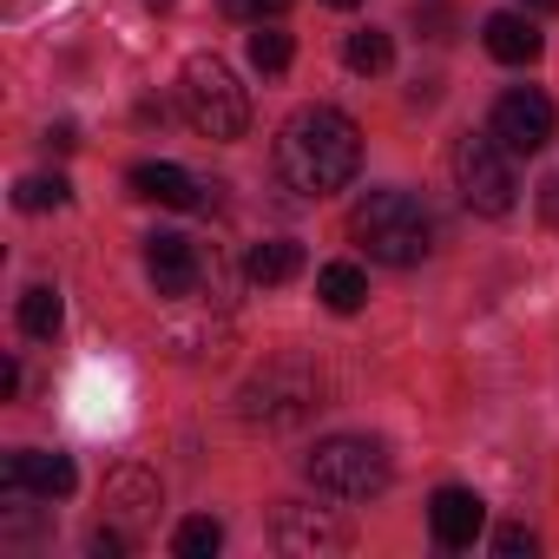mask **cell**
I'll use <instances>...</instances> for the list:
<instances>
[{"mask_svg": "<svg viewBox=\"0 0 559 559\" xmlns=\"http://www.w3.org/2000/svg\"><path fill=\"white\" fill-rule=\"evenodd\" d=\"M349 237L389 270H408V263H421L435 250V224H428L421 198H408V191H369L349 211Z\"/></svg>", "mask_w": 559, "mask_h": 559, "instance_id": "2", "label": "cell"}, {"mask_svg": "<svg viewBox=\"0 0 559 559\" xmlns=\"http://www.w3.org/2000/svg\"><path fill=\"white\" fill-rule=\"evenodd\" d=\"M428 526H435V539L441 546H474L480 539V526H487V500L474 493V487H435V500H428Z\"/></svg>", "mask_w": 559, "mask_h": 559, "instance_id": "9", "label": "cell"}, {"mask_svg": "<svg viewBox=\"0 0 559 559\" xmlns=\"http://www.w3.org/2000/svg\"><path fill=\"white\" fill-rule=\"evenodd\" d=\"M290 60H297L290 34H284V27H263V21H257V34H250V67H257V73H284Z\"/></svg>", "mask_w": 559, "mask_h": 559, "instance_id": "20", "label": "cell"}, {"mask_svg": "<svg viewBox=\"0 0 559 559\" xmlns=\"http://www.w3.org/2000/svg\"><path fill=\"white\" fill-rule=\"evenodd\" d=\"M243 270H250V284H290V276L304 270V243H290V237H263V243H250V257H243Z\"/></svg>", "mask_w": 559, "mask_h": 559, "instance_id": "14", "label": "cell"}, {"mask_svg": "<svg viewBox=\"0 0 559 559\" xmlns=\"http://www.w3.org/2000/svg\"><path fill=\"white\" fill-rule=\"evenodd\" d=\"M513 152L493 139V132H467L461 145H454V185H461V204L467 211H480V217H507L513 211V198H520V185H513V165H507Z\"/></svg>", "mask_w": 559, "mask_h": 559, "instance_id": "6", "label": "cell"}, {"mask_svg": "<svg viewBox=\"0 0 559 559\" xmlns=\"http://www.w3.org/2000/svg\"><path fill=\"white\" fill-rule=\"evenodd\" d=\"M145 8H171V0H145Z\"/></svg>", "mask_w": 559, "mask_h": 559, "instance_id": "28", "label": "cell"}, {"mask_svg": "<svg viewBox=\"0 0 559 559\" xmlns=\"http://www.w3.org/2000/svg\"><path fill=\"white\" fill-rule=\"evenodd\" d=\"M67 198H73L67 178H21V185H14V204H21V211H60Z\"/></svg>", "mask_w": 559, "mask_h": 559, "instance_id": "21", "label": "cell"}, {"mask_svg": "<svg viewBox=\"0 0 559 559\" xmlns=\"http://www.w3.org/2000/svg\"><path fill=\"white\" fill-rule=\"evenodd\" d=\"M145 270H152V290L178 304V297L198 290V243L191 237H152L145 243Z\"/></svg>", "mask_w": 559, "mask_h": 559, "instance_id": "10", "label": "cell"}, {"mask_svg": "<svg viewBox=\"0 0 559 559\" xmlns=\"http://www.w3.org/2000/svg\"><path fill=\"white\" fill-rule=\"evenodd\" d=\"M178 99H185V119H191L204 139H243V126H250V99H243L237 73H230L217 53H191V60H185Z\"/></svg>", "mask_w": 559, "mask_h": 559, "instance_id": "3", "label": "cell"}, {"mask_svg": "<svg viewBox=\"0 0 559 559\" xmlns=\"http://www.w3.org/2000/svg\"><path fill=\"white\" fill-rule=\"evenodd\" d=\"M93 552H99V559H112V552H126V533H106V526H99V533H93Z\"/></svg>", "mask_w": 559, "mask_h": 559, "instance_id": "25", "label": "cell"}, {"mask_svg": "<svg viewBox=\"0 0 559 559\" xmlns=\"http://www.w3.org/2000/svg\"><path fill=\"white\" fill-rule=\"evenodd\" d=\"M132 198H145V204H165V211H191V204H204L198 191V178L185 171V165H165V158H145V165H132Z\"/></svg>", "mask_w": 559, "mask_h": 559, "instance_id": "11", "label": "cell"}, {"mask_svg": "<svg viewBox=\"0 0 559 559\" xmlns=\"http://www.w3.org/2000/svg\"><path fill=\"white\" fill-rule=\"evenodd\" d=\"M224 8L237 21H276V14H290V0H224Z\"/></svg>", "mask_w": 559, "mask_h": 559, "instance_id": "22", "label": "cell"}, {"mask_svg": "<svg viewBox=\"0 0 559 559\" xmlns=\"http://www.w3.org/2000/svg\"><path fill=\"white\" fill-rule=\"evenodd\" d=\"M106 500H112L126 520H145V513L158 507V480H152V474H139V467H119V474L106 480Z\"/></svg>", "mask_w": 559, "mask_h": 559, "instance_id": "16", "label": "cell"}, {"mask_svg": "<svg viewBox=\"0 0 559 559\" xmlns=\"http://www.w3.org/2000/svg\"><path fill=\"white\" fill-rule=\"evenodd\" d=\"M217 546H224V526H217L211 513H191V520L171 533V552H178V559H211Z\"/></svg>", "mask_w": 559, "mask_h": 559, "instance_id": "19", "label": "cell"}, {"mask_svg": "<svg viewBox=\"0 0 559 559\" xmlns=\"http://www.w3.org/2000/svg\"><path fill=\"white\" fill-rule=\"evenodd\" d=\"M60 317H67V310H60V290H53V284H34V290L21 297V330H27V336H40V343L60 336Z\"/></svg>", "mask_w": 559, "mask_h": 559, "instance_id": "18", "label": "cell"}, {"mask_svg": "<svg viewBox=\"0 0 559 559\" xmlns=\"http://www.w3.org/2000/svg\"><path fill=\"white\" fill-rule=\"evenodd\" d=\"M389 480H395L389 448L369 441V435H330L310 454V487L330 493V500H376Z\"/></svg>", "mask_w": 559, "mask_h": 559, "instance_id": "4", "label": "cell"}, {"mask_svg": "<svg viewBox=\"0 0 559 559\" xmlns=\"http://www.w3.org/2000/svg\"><path fill=\"white\" fill-rule=\"evenodd\" d=\"M343 60H349V73H389L395 40H389L382 27H362V34H349V40H343Z\"/></svg>", "mask_w": 559, "mask_h": 559, "instance_id": "17", "label": "cell"}, {"mask_svg": "<svg viewBox=\"0 0 559 559\" xmlns=\"http://www.w3.org/2000/svg\"><path fill=\"white\" fill-rule=\"evenodd\" d=\"M493 552H500V559H520V552L533 559V533H526V526H500V533H493Z\"/></svg>", "mask_w": 559, "mask_h": 559, "instance_id": "23", "label": "cell"}, {"mask_svg": "<svg viewBox=\"0 0 559 559\" xmlns=\"http://www.w3.org/2000/svg\"><path fill=\"white\" fill-rule=\"evenodd\" d=\"M552 126H559V112H552V99H546L539 86H507V93L493 99V119H487V132H493L513 158L546 152V145H552Z\"/></svg>", "mask_w": 559, "mask_h": 559, "instance_id": "7", "label": "cell"}, {"mask_svg": "<svg viewBox=\"0 0 559 559\" xmlns=\"http://www.w3.org/2000/svg\"><path fill=\"white\" fill-rule=\"evenodd\" d=\"M276 171H284V185L304 191V198L343 191L362 171V132H356V119L336 112V106L290 112L284 132H276Z\"/></svg>", "mask_w": 559, "mask_h": 559, "instance_id": "1", "label": "cell"}, {"mask_svg": "<svg viewBox=\"0 0 559 559\" xmlns=\"http://www.w3.org/2000/svg\"><path fill=\"white\" fill-rule=\"evenodd\" d=\"M317 297H323L336 317H356V310L369 304V276H362L356 263H323V270H317Z\"/></svg>", "mask_w": 559, "mask_h": 559, "instance_id": "15", "label": "cell"}, {"mask_svg": "<svg viewBox=\"0 0 559 559\" xmlns=\"http://www.w3.org/2000/svg\"><path fill=\"white\" fill-rule=\"evenodd\" d=\"M539 217H546V224H559V171L539 185Z\"/></svg>", "mask_w": 559, "mask_h": 559, "instance_id": "24", "label": "cell"}, {"mask_svg": "<svg viewBox=\"0 0 559 559\" xmlns=\"http://www.w3.org/2000/svg\"><path fill=\"white\" fill-rule=\"evenodd\" d=\"M8 493H34V500H67L80 487V467L67 454H47V448H14L8 467H0Z\"/></svg>", "mask_w": 559, "mask_h": 559, "instance_id": "8", "label": "cell"}, {"mask_svg": "<svg viewBox=\"0 0 559 559\" xmlns=\"http://www.w3.org/2000/svg\"><path fill=\"white\" fill-rule=\"evenodd\" d=\"M520 8H533V14H559V0H520Z\"/></svg>", "mask_w": 559, "mask_h": 559, "instance_id": "26", "label": "cell"}, {"mask_svg": "<svg viewBox=\"0 0 559 559\" xmlns=\"http://www.w3.org/2000/svg\"><path fill=\"white\" fill-rule=\"evenodd\" d=\"M276 546L284 552H343L349 533L323 513H304V507H284V520H276Z\"/></svg>", "mask_w": 559, "mask_h": 559, "instance_id": "13", "label": "cell"}, {"mask_svg": "<svg viewBox=\"0 0 559 559\" xmlns=\"http://www.w3.org/2000/svg\"><path fill=\"white\" fill-rule=\"evenodd\" d=\"M330 8H362V0H330Z\"/></svg>", "mask_w": 559, "mask_h": 559, "instance_id": "27", "label": "cell"}, {"mask_svg": "<svg viewBox=\"0 0 559 559\" xmlns=\"http://www.w3.org/2000/svg\"><path fill=\"white\" fill-rule=\"evenodd\" d=\"M487 53L500 60V67H533L539 53H546V40H539V27L526 21V14H487Z\"/></svg>", "mask_w": 559, "mask_h": 559, "instance_id": "12", "label": "cell"}, {"mask_svg": "<svg viewBox=\"0 0 559 559\" xmlns=\"http://www.w3.org/2000/svg\"><path fill=\"white\" fill-rule=\"evenodd\" d=\"M323 408V376L310 362H270L263 376L243 382V421H263V428H297Z\"/></svg>", "mask_w": 559, "mask_h": 559, "instance_id": "5", "label": "cell"}]
</instances>
